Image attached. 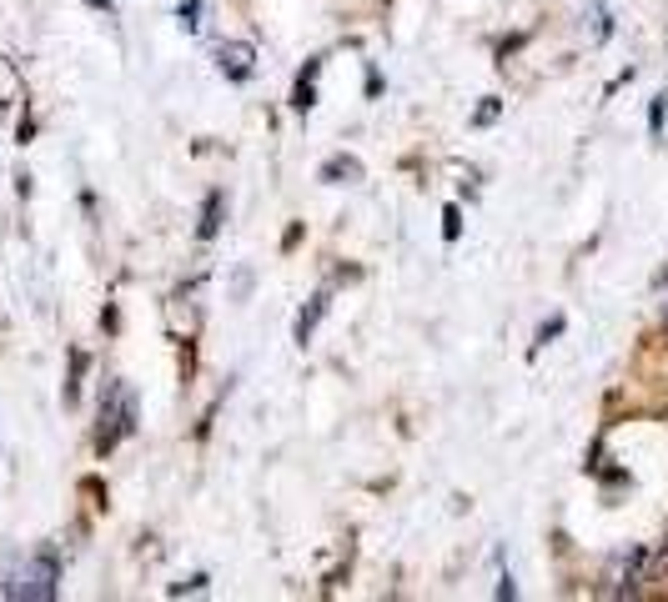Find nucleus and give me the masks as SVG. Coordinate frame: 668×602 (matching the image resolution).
Returning <instances> with one entry per match:
<instances>
[{
  "instance_id": "nucleus-2",
  "label": "nucleus",
  "mask_w": 668,
  "mask_h": 602,
  "mask_svg": "<svg viewBox=\"0 0 668 602\" xmlns=\"http://www.w3.org/2000/svg\"><path fill=\"white\" fill-rule=\"evenodd\" d=\"M216 60H222V76H231V81H247L251 60H257V46H251V41H227V46L216 50Z\"/></svg>"
},
{
  "instance_id": "nucleus-1",
  "label": "nucleus",
  "mask_w": 668,
  "mask_h": 602,
  "mask_svg": "<svg viewBox=\"0 0 668 602\" xmlns=\"http://www.w3.org/2000/svg\"><path fill=\"white\" fill-rule=\"evenodd\" d=\"M56 578H60L56 557L41 553L25 567H15L11 582H5V592H11V598H25V602H46V598H56Z\"/></svg>"
},
{
  "instance_id": "nucleus-5",
  "label": "nucleus",
  "mask_w": 668,
  "mask_h": 602,
  "mask_svg": "<svg viewBox=\"0 0 668 602\" xmlns=\"http://www.w3.org/2000/svg\"><path fill=\"white\" fill-rule=\"evenodd\" d=\"M322 311H327V296H312V307L297 317V342H302V347H307V337H312V331H317V321H322Z\"/></svg>"
},
{
  "instance_id": "nucleus-7",
  "label": "nucleus",
  "mask_w": 668,
  "mask_h": 602,
  "mask_svg": "<svg viewBox=\"0 0 668 602\" xmlns=\"http://www.w3.org/2000/svg\"><path fill=\"white\" fill-rule=\"evenodd\" d=\"M457 231H463V212H457V206H448V212H442V237L457 241Z\"/></svg>"
},
{
  "instance_id": "nucleus-8",
  "label": "nucleus",
  "mask_w": 668,
  "mask_h": 602,
  "mask_svg": "<svg viewBox=\"0 0 668 602\" xmlns=\"http://www.w3.org/2000/svg\"><path fill=\"white\" fill-rule=\"evenodd\" d=\"M196 11H202V0H186V5H181V31H196Z\"/></svg>"
},
{
  "instance_id": "nucleus-9",
  "label": "nucleus",
  "mask_w": 668,
  "mask_h": 602,
  "mask_svg": "<svg viewBox=\"0 0 668 602\" xmlns=\"http://www.w3.org/2000/svg\"><path fill=\"white\" fill-rule=\"evenodd\" d=\"M664 321H668V307H664Z\"/></svg>"
},
{
  "instance_id": "nucleus-6",
  "label": "nucleus",
  "mask_w": 668,
  "mask_h": 602,
  "mask_svg": "<svg viewBox=\"0 0 668 602\" xmlns=\"http://www.w3.org/2000/svg\"><path fill=\"white\" fill-rule=\"evenodd\" d=\"M216 216H222V191H212V196H206V222H202V237H206V241H212L216 226H222Z\"/></svg>"
},
{
  "instance_id": "nucleus-4",
  "label": "nucleus",
  "mask_w": 668,
  "mask_h": 602,
  "mask_svg": "<svg viewBox=\"0 0 668 602\" xmlns=\"http://www.w3.org/2000/svg\"><path fill=\"white\" fill-rule=\"evenodd\" d=\"M342 177H347V181H358V177H362V166L352 161V156H332V161L322 166V181H332V186H342Z\"/></svg>"
},
{
  "instance_id": "nucleus-3",
  "label": "nucleus",
  "mask_w": 668,
  "mask_h": 602,
  "mask_svg": "<svg viewBox=\"0 0 668 602\" xmlns=\"http://www.w3.org/2000/svg\"><path fill=\"white\" fill-rule=\"evenodd\" d=\"M317 71H322V60H312L307 71L297 76V91H292V111H312V106H317Z\"/></svg>"
}]
</instances>
